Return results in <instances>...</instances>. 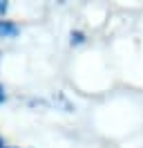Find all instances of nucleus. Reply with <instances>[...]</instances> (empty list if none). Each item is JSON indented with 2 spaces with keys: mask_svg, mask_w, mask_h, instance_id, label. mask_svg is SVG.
<instances>
[{
  "mask_svg": "<svg viewBox=\"0 0 143 148\" xmlns=\"http://www.w3.org/2000/svg\"><path fill=\"white\" fill-rule=\"evenodd\" d=\"M18 34V27L9 20H0V38H11Z\"/></svg>",
  "mask_w": 143,
  "mask_h": 148,
  "instance_id": "nucleus-1",
  "label": "nucleus"
},
{
  "mask_svg": "<svg viewBox=\"0 0 143 148\" xmlns=\"http://www.w3.org/2000/svg\"><path fill=\"white\" fill-rule=\"evenodd\" d=\"M2 99H5V94H2V90H0V101H2Z\"/></svg>",
  "mask_w": 143,
  "mask_h": 148,
  "instance_id": "nucleus-3",
  "label": "nucleus"
},
{
  "mask_svg": "<svg viewBox=\"0 0 143 148\" xmlns=\"http://www.w3.org/2000/svg\"><path fill=\"white\" fill-rule=\"evenodd\" d=\"M0 148H11V146H7V144H2V141H0Z\"/></svg>",
  "mask_w": 143,
  "mask_h": 148,
  "instance_id": "nucleus-2",
  "label": "nucleus"
}]
</instances>
